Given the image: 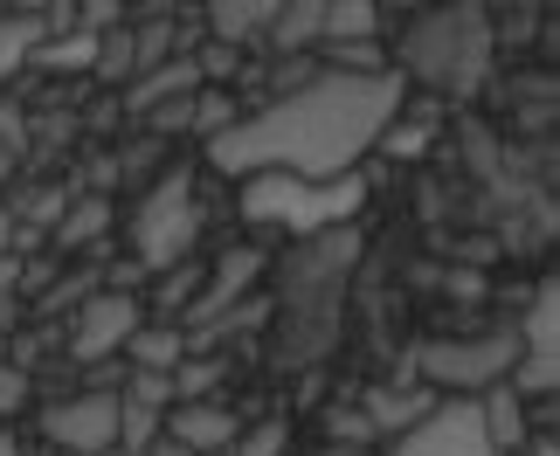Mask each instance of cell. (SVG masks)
<instances>
[{
	"instance_id": "obj_8",
	"label": "cell",
	"mask_w": 560,
	"mask_h": 456,
	"mask_svg": "<svg viewBox=\"0 0 560 456\" xmlns=\"http://www.w3.org/2000/svg\"><path fill=\"white\" fill-rule=\"evenodd\" d=\"M42 436L62 456H118V395L112 387H77L42 408Z\"/></svg>"
},
{
	"instance_id": "obj_31",
	"label": "cell",
	"mask_w": 560,
	"mask_h": 456,
	"mask_svg": "<svg viewBox=\"0 0 560 456\" xmlns=\"http://www.w3.org/2000/svg\"><path fill=\"white\" fill-rule=\"evenodd\" d=\"M14 318H21V297H14V291H0V332H8Z\"/></svg>"
},
{
	"instance_id": "obj_3",
	"label": "cell",
	"mask_w": 560,
	"mask_h": 456,
	"mask_svg": "<svg viewBox=\"0 0 560 456\" xmlns=\"http://www.w3.org/2000/svg\"><path fill=\"white\" fill-rule=\"evenodd\" d=\"M491 70V14L485 8H443L422 14L416 28L401 35V62L395 77L408 83H436L443 97H478Z\"/></svg>"
},
{
	"instance_id": "obj_32",
	"label": "cell",
	"mask_w": 560,
	"mask_h": 456,
	"mask_svg": "<svg viewBox=\"0 0 560 456\" xmlns=\"http://www.w3.org/2000/svg\"><path fill=\"white\" fill-rule=\"evenodd\" d=\"M14 173H21V152H8V145H0V187H8Z\"/></svg>"
},
{
	"instance_id": "obj_13",
	"label": "cell",
	"mask_w": 560,
	"mask_h": 456,
	"mask_svg": "<svg viewBox=\"0 0 560 456\" xmlns=\"http://www.w3.org/2000/svg\"><path fill=\"white\" fill-rule=\"evenodd\" d=\"M443 395H429L422 381H395V387H368V401H360V422L374 429V436H408L416 422L436 416Z\"/></svg>"
},
{
	"instance_id": "obj_33",
	"label": "cell",
	"mask_w": 560,
	"mask_h": 456,
	"mask_svg": "<svg viewBox=\"0 0 560 456\" xmlns=\"http://www.w3.org/2000/svg\"><path fill=\"white\" fill-rule=\"evenodd\" d=\"M0 456H21V443L8 436V429H0Z\"/></svg>"
},
{
	"instance_id": "obj_24",
	"label": "cell",
	"mask_w": 560,
	"mask_h": 456,
	"mask_svg": "<svg viewBox=\"0 0 560 456\" xmlns=\"http://www.w3.org/2000/svg\"><path fill=\"white\" fill-rule=\"evenodd\" d=\"M91 77H104V83H132L139 77V62H132V28H104L97 35V62H91Z\"/></svg>"
},
{
	"instance_id": "obj_30",
	"label": "cell",
	"mask_w": 560,
	"mask_h": 456,
	"mask_svg": "<svg viewBox=\"0 0 560 456\" xmlns=\"http://www.w3.org/2000/svg\"><path fill=\"white\" fill-rule=\"evenodd\" d=\"M0 256H14V214H8V194H0Z\"/></svg>"
},
{
	"instance_id": "obj_2",
	"label": "cell",
	"mask_w": 560,
	"mask_h": 456,
	"mask_svg": "<svg viewBox=\"0 0 560 456\" xmlns=\"http://www.w3.org/2000/svg\"><path fill=\"white\" fill-rule=\"evenodd\" d=\"M353 256H360V235L353 229H332V235H312L284 256L277 270V360L298 366V360H318L326 346L339 339V318H347V291H353Z\"/></svg>"
},
{
	"instance_id": "obj_27",
	"label": "cell",
	"mask_w": 560,
	"mask_h": 456,
	"mask_svg": "<svg viewBox=\"0 0 560 456\" xmlns=\"http://www.w3.org/2000/svg\"><path fill=\"white\" fill-rule=\"evenodd\" d=\"M28 395H35V374H28V366H14V360H0V422L21 416Z\"/></svg>"
},
{
	"instance_id": "obj_20",
	"label": "cell",
	"mask_w": 560,
	"mask_h": 456,
	"mask_svg": "<svg viewBox=\"0 0 560 456\" xmlns=\"http://www.w3.org/2000/svg\"><path fill=\"white\" fill-rule=\"evenodd\" d=\"M42 35H49V14H42V8H8V14H0V83L35 56Z\"/></svg>"
},
{
	"instance_id": "obj_22",
	"label": "cell",
	"mask_w": 560,
	"mask_h": 456,
	"mask_svg": "<svg viewBox=\"0 0 560 456\" xmlns=\"http://www.w3.org/2000/svg\"><path fill=\"white\" fill-rule=\"evenodd\" d=\"M235 118H243V104H235L229 91H214V83H201V91H194V118H187V132L208 145V139H222Z\"/></svg>"
},
{
	"instance_id": "obj_6",
	"label": "cell",
	"mask_w": 560,
	"mask_h": 456,
	"mask_svg": "<svg viewBox=\"0 0 560 456\" xmlns=\"http://www.w3.org/2000/svg\"><path fill=\"white\" fill-rule=\"evenodd\" d=\"M512 366H520V332L491 325V332H470V339H429L408 381H422L443 401H478L485 387L512 381Z\"/></svg>"
},
{
	"instance_id": "obj_34",
	"label": "cell",
	"mask_w": 560,
	"mask_h": 456,
	"mask_svg": "<svg viewBox=\"0 0 560 456\" xmlns=\"http://www.w3.org/2000/svg\"><path fill=\"white\" fill-rule=\"evenodd\" d=\"M0 14H8V8H0Z\"/></svg>"
},
{
	"instance_id": "obj_14",
	"label": "cell",
	"mask_w": 560,
	"mask_h": 456,
	"mask_svg": "<svg viewBox=\"0 0 560 456\" xmlns=\"http://www.w3.org/2000/svg\"><path fill=\"white\" fill-rule=\"evenodd\" d=\"M270 21H277V0H214L208 8V42H222V49H264V35H270Z\"/></svg>"
},
{
	"instance_id": "obj_5",
	"label": "cell",
	"mask_w": 560,
	"mask_h": 456,
	"mask_svg": "<svg viewBox=\"0 0 560 456\" xmlns=\"http://www.w3.org/2000/svg\"><path fill=\"white\" fill-rule=\"evenodd\" d=\"M125 235H132V264L145 277L174 270L194 256V235H201V208H194V173L187 166H166L160 180H145L132 222H125Z\"/></svg>"
},
{
	"instance_id": "obj_29",
	"label": "cell",
	"mask_w": 560,
	"mask_h": 456,
	"mask_svg": "<svg viewBox=\"0 0 560 456\" xmlns=\"http://www.w3.org/2000/svg\"><path fill=\"white\" fill-rule=\"evenodd\" d=\"M520 456H560V443H553V429H533V436L520 443Z\"/></svg>"
},
{
	"instance_id": "obj_15",
	"label": "cell",
	"mask_w": 560,
	"mask_h": 456,
	"mask_svg": "<svg viewBox=\"0 0 560 456\" xmlns=\"http://www.w3.org/2000/svg\"><path fill=\"white\" fill-rule=\"evenodd\" d=\"M104 235H112V201H104V194H70L62 222L49 229V256H83V249H97Z\"/></svg>"
},
{
	"instance_id": "obj_1",
	"label": "cell",
	"mask_w": 560,
	"mask_h": 456,
	"mask_svg": "<svg viewBox=\"0 0 560 456\" xmlns=\"http://www.w3.org/2000/svg\"><path fill=\"white\" fill-rule=\"evenodd\" d=\"M401 104H408V83L395 70L387 77L318 70L305 91L249 104L222 139H208V166L229 173V180H249V173H291L305 187L347 180L374 152V139L401 118Z\"/></svg>"
},
{
	"instance_id": "obj_26",
	"label": "cell",
	"mask_w": 560,
	"mask_h": 456,
	"mask_svg": "<svg viewBox=\"0 0 560 456\" xmlns=\"http://www.w3.org/2000/svg\"><path fill=\"white\" fill-rule=\"evenodd\" d=\"M284 443H291V429L284 422H243V436H235V449L229 456H284Z\"/></svg>"
},
{
	"instance_id": "obj_28",
	"label": "cell",
	"mask_w": 560,
	"mask_h": 456,
	"mask_svg": "<svg viewBox=\"0 0 560 456\" xmlns=\"http://www.w3.org/2000/svg\"><path fill=\"white\" fill-rule=\"evenodd\" d=\"M326 429H332V436H347V443H374V429L360 422V408H347V416H332Z\"/></svg>"
},
{
	"instance_id": "obj_19",
	"label": "cell",
	"mask_w": 560,
	"mask_h": 456,
	"mask_svg": "<svg viewBox=\"0 0 560 456\" xmlns=\"http://www.w3.org/2000/svg\"><path fill=\"white\" fill-rule=\"evenodd\" d=\"M194 91H201V77H194V62H187V56H174V62H160L153 77H139V83H132V97H125V104H132V112L145 118V112H160V104H174V97H194Z\"/></svg>"
},
{
	"instance_id": "obj_23",
	"label": "cell",
	"mask_w": 560,
	"mask_h": 456,
	"mask_svg": "<svg viewBox=\"0 0 560 456\" xmlns=\"http://www.w3.org/2000/svg\"><path fill=\"white\" fill-rule=\"evenodd\" d=\"M201 277H208V264H194V256H187V264H174V270H160V277H153V297H160V318H180V312H187V304H194V297H201Z\"/></svg>"
},
{
	"instance_id": "obj_12",
	"label": "cell",
	"mask_w": 560,
	"mask_h": 456,
	"mask_svg": "<svg viewBox=\"0 0 560 456\" xmlns=\"http://www.w3.org/2000/svg\"><path fill=\"white\" fill-rule=\"evenodd\" d=\"M160 436L174 449H187V456H229L235 436H243V416L222 408V401H174L160 416Z\"/></svg>"
},
{
	"instance_id": "obj_10",
	"label": "cell",
	"mask_w": 560,
	"mask_h": 456,
	"mask_svg": "<svg viewBox=\"0 0 560 456\" xmlns=\"http://www.w3.org/2000/svg\"><path fill=\"white\" fill-rule=\"evenodd\" d=\"M256 284H264V249H249V243H243V249L214 256L208 277H201V297H194L174 325H180L187 339H194V332H208L214 318H229L235 304H249V297H256Z\"/></svg>"
},
{
	"instance_id": "obj_18",
	"label": "cell",
	"mask_w": 560,
	"mask_h": 456,
	"mask_svg": "<svg viewBox=\"0 0 560 456\" xmlns=\"http://www.w3.org/2000/svg\"><path fill=\"white\" fill-rule=\"evenodd\" d=\"M187 360V332L174 318H145L132 339H125V366L132 374H174V366Z\"/></svg>"
},
{
	"instance_id": "obj_7",
	"label": "cell",
	"mask_w": 560,
	"mask_h": 456,
	"mask_svg": "<svg viewBox=\"0 0 560 456\" xmlns=\"http://www.w3.org/2000/svg\"><path fill=\"white\" fill-rule=\"evenodd\" d=\"M520 332V366H512V395L520 401H553V387H560V284H553V270L533 284V297H526V318L512 325Z\"/></svg>"
},
{
	"instance_id": "obj_25",
	"label": "cell",
	"mask_w": 560,
	"mask_h": 456,
	"mask_svg": "<svg viewBox=\"0 0 560 456\" xmlns=\"http://www.w3.org/2000/svg\"><path fill=\"white\" fill-rule=\"evenodd\" d=\"M174 401H214V387H222V360H208V353H187L174 374Z\"/></svg>"
},
{
	"instance_id": "obj_21",
	"label": "cell",
	"mask_w": 560,
	"mask_h": 456,
	"mask_svg": "<svg viewBox=\"0 0 560 456\" xmlns=\"http://www.w3.org/2000/svg\"><path fill=\"white\" fill-rule=\"evenodd\" d=\"M339 42H381V8H368V0H326V42L318 49H339Z\"/></svg>"
},
{
	"instance_id": "obj_4",
	"label": "cell",
	"mask_w": 560,
	"mask_h": 456,
	"mask_svg": "<svg viewBox=\"0 0 560 456\" xmlns=\"http://www.w3.org/2000/svg\"><path fill=\"white\" fill-rule=\"evenodd\" d=\"M360 201H368V180L347 173V180H326V187H305L291 173H249L243 180V222L249 229H291V235H332V229H353Z\"/></svg>"
},
{
	"instance_id": "obj_11",
	"label": "cell",
	"mask_w": 560,
	"mask_h": 456,
	"mask_svg": "<svg viewBox=\"0 0 560 456\" xmlns=\"http://www.w3.org/2000/svg\"><path fill=\"white\" fill-rule=\"evenodd\" d=\"M387 456H499L478 429V401H436V416L395 436Z\"/></svg>"
},
{
	"instance_id": "obj_16",
	"label": "cell",
	"mask_w": 560,
	"mask_h": 456,
	"mask_svg": "<svg viewBox=\"0 0 560 456\" xmlns=\"http://www.w3.org/2000/svg\"><path fill=\"white\" fill-rule=\"evenodd\" d=\"M318 42H326V0H284L264 49L270 56H318Z\"/></svg>"
},
{
	"instance_id": "obj_9",
	"label": "cell",
	"mask_w": 560,
	"mask_h": 456,
	"mask_svg": "<svg viewBox=\"0 0 560 456\" xmlns=\"http://www.w3.org/2000/svg\"><path fill=\"white\" fill-rule=\"evenodd\" d=\"M139 325H145V304H139V297L97 284V291L70 312V366H91V374H97V366H112Z\"/></svg>"
},
{
	"instance_id": "obj_17",
	"label": "cell",
	"mask_w": 560,
	"mask_h": 456,
	"mask_svg": "<svg viewBox=\"0 0 560 456\" xmlns=\"http://www.w3.org/2000/svg\"><path fill=\"white\" fill-rule=\"evenodd\" d=\"M478 429H485V443L499 449V456H512V449L533 436V408L499 381V387H485V395H478Z\"/></svg>"
}]
</instances>
